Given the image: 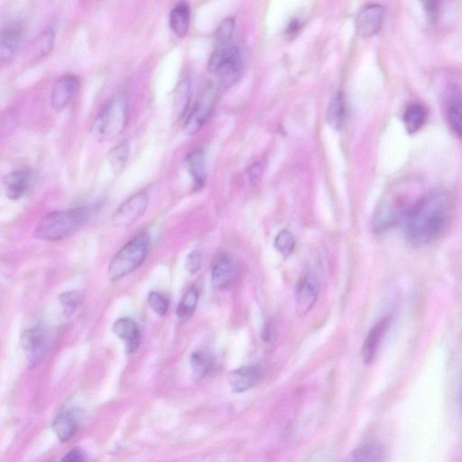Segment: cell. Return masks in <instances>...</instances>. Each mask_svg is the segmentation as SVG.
I'll return each instance as SVG.
<instances>
[{
    "label": "cell",
    "instance_id": "8",
    "mask_svg": "<svg viewBox=\"0 0 462 462\" xmlns=\"http://www.w3.org/2000/svg\"><path fill=\"white\" fill-rule=\"evenodd\" d=\"M49 333L42 324L30 328L22 334V348L29 367H35L48 350Z\"/></svg>",
    "mask_w": 462,
    "mask_h": 462
},
{
    "label": "cell",
    "instance_id": "6",
    "mask_svg": "<svg viewBox=\"0 0 462 462\" xmlns=\"http://www.w3.org/2000/svg\"><path fill=\"white\" fill-rule=\"evenodd\" d=\"M241 56L235 43H217L210 56L208 69L215 75L220 85L229 87L236 82L240 75Z\"/></svg>",
    "mask_w": 462,
    "mask_h": 462
},
{
    "label": "cell",
    "instance_id": "31",
    "mask_svg": "<svg viewBox=\"0 0 462 462\" xmlns=\"http://www.w3.org/2000/svg\"><path fill=\"white\" fill-rule=\"evenodd\" d=\"M147 303L156 314L165 316L169 309L170 301L166 294L151 292L147 296Z\"/></svg>",
    "mask_w": 462,
    "mask_h": 462
},
{
    "label": "cell",
    "instance_id": "15",
    "mask_svg": "<svg viewBox=\"0 0 462 462\" xmlns=\"http://www.w3.org/2000/svg\"><path fill=\"white\" fill-rule=\"evenodd\" d=\"M23 26L19 23H11L3 28L0 38V58L9 62L18 51L23 38Z\"/></svg>",
    "mask_w": 462,
    "mask_h": 462
},
{
    "label": "cell",
    "instance_id": "23",
    "mask_svg": "<svg viewBox=\"0 0 462 462\" xmlns=\"http://www.w3.org/2000/svg\"><path fill=\"white\" fill-rule=\"evenodd\" d=\"M345 115H346V107H345L344 97L343 93L338 92L331 99L328 106L327 122L331 129L339 131L343 128Z\"/></svg>",
    "mask_w": 462,
    "mask_h": 462
},
{
    "label": "cell",
    "instance_id": "29",
    "mask_svg": "<svg viewBox=\"0 0 462 462\" xmlns=\"http://www.w3.org/2000/svg\"><path fill=\"white\" fill-rule=\"evenodd\" d=\"M274 246L284 257H289L296 247V240L288 230H281L274 240Z\"/></svg>",
    "mask_w": 462,
    "mask_h": 462
},
{
    "label": "cell",
    "instance_id": "30",
    "mask_svg": "<svg viewBox=\"0 0 462 462\" xmlns=\"http://www.w3.org/2000/svg\"><path fill=\"white\" fill-rule=\"evenodd\" d=\"M80 300H82V297L77 291H69V292L62 294L59 297V301L65 316H72L78 309Z\"/></svg>",
    "mask_w": 462,
    "mask_h": 462
},
{
    "label": "cell",
    "instance_id": "26",
    "mask_svg": "<svg viewBox=\"0 0 462 462\" xmlns=\"http://www.w3.org/2000/svg\"><path fill=\"white\" fill-rule=\"evenodd\" d=\"M427 112L420 104H411L404 113V124L408 133L414 134L426 122Z\"/></svg>",
    "mask_w": 462,
    "mask_h": 462
},
{
    "label": "cell",
    "instance_id": "11",
    "mask_svg": "<svg viewBox=\"0 0 462 462\" xmlns=\"http://www.w3.org/2000/svg\"><path fill=\"white\" fill-rule=\"evenodd\" d=\"M384 9L378 4H370L360 10L355 20L356 31L362 38L377 35L383 24Z\"/></svg>",
    "mask_w": 462,
    "mask_h": 462
},
{
    "label": "cell",
    "instance_id": "37",
    "mask_svg": "<svg viewBox=\"0 0 462 462\" xmlns=\"http://www.w3.org/2000/svg\"><path fill=\"white\" fill-rule=\"evenodd\" d=\"M460 407H461V412L462 414V384H461V394H460Z\"/></svg>",
    "mask_w": 462,
    "mask_h": 462
},
{
    "label": "cell",
    "instance_id": "32",
    "mask_svg": "<svg viewBox=\"0 0 462 462\" xmlns=\"http://www.w3.org/2000/svg\"><path fill=\"white\" fill-rule=\"evenodd\" d=\"M235 29V21L233 18H227L220 24L217 30V43H227L232 42V36Z\"/></svg>",
    "mask_w": 462,
    "mask_h": 462
},
{
    "label": "cell",
    "instance_id": "27",
    "mask_svg": "<svg viewBox=\"0 0 462 462\" xmlns=\"http://www.w3.org/2000/svg\"><path fill=\"white\" fill-rule=\"evenodd\" d=\"M199 301V291L197 287H190L183 294L177 307V316L181 320L189 319L195 311Z\"/></svg>",
    "mask_w": 462,
    "mask_h": 462
},
{
    "label": "cell",
    "instance_id": "36",
    "mask_svg": "<svg viewBox=\"0 0 462 462\" xmlns=\"http://www.w3.org/2000/svg\"><path fill=\"white\" fill-rule=\"evenodd\" d=\"M425 9H426V13L428 16L434 21L437 18L438 14V6L436 2H428L425 4Z\"/></svg>",
    "mask_w": 462,
    "mask_h": 462
},
{
    "label": "cell",
    "instance_id": "17",
    "mask_svg": "<svg viewBox=\"0 0 462 462\" xmlns=\"http://www.w3.org/2000/svg\"><path fill=\"white\" fill-rule=\"evenodd\" d=\"M262 371L257 365L245 366L233 370L229 375L227 380L232 390L237 393H242L256 386L260 380Z\"/></svg>",
    "mask_w": 462,
    "mask_h": 462
},
{
    "label": "cell",
    "instance_id": "19",
    "mask_svg": "<svg viewBox=\"0 0 462 462\" xmlns=\"http://www.w3.org/2000/svg\"><path fill=\"white\" fill-rule=\"evenodd\" d=\"M235 279V267L227 256L220 257L213 264L212 283L213 287L219 290L229 288Z\"/></svg>",
    "mask_w": 462,
    "mask_h": 462
},
{
    "label": "cell",
    "instance_id": "3",
    "mask_svg": "<svg viewBox=\"0 0 462 462\" xmlns=\"http://www.w3.org/2000/svg\"><path fill=\"white\" fill-rule=\"evenodd\" d=\"M129 120V102L126 96L113 97L100 109L92 123L90 132L97 141H112L125 129Z\"/></svg>",
    "mask_w": 462,
    "mask_h": 462
},
{
    "label": "cell",
    "instance_id": "28",
    "mask_svg": "<svg viewBox=\"0 0 462 462\" xmlns=\"http://www.w3.org/2000/svg\"><path fill=\"white\" fill-rule=\"evenodd\" d=\"M130 155L129 143L125 140L119 143V145L114 146L108 153V162L110 167L115 173H119L127 162H128Z\"/></svg>",
    "mask_w": 462,
    "mask_h": 462
},
{
    "label": "cell",
    "instance_id": "24",
    "mask_svg": "<svg viewBox=\"0 0 462 462\" xmlns=\"http://www.w3.org/2000/svg\"><path fill=\"white\" fill-rule=\"evenodd\" d=\"M77 427L76 418L70 412L58 415L53 423V430L62 443H66L75 435Z\"/></svg>",
    "mask_w": 462,
    "mask_h": 462
},
{
    "label": "cell",
    "instance_id": "14",
    "mask_svg": "<svg viewBox=\"0 0 462 462\" xmlns=\"http://www.w3.org/2000/svg\"><path fill=\"white\" fill-rule=\"evenodd\" d=\"M446 115L448 126L462 141V89L453 85L446 95Z\"/></svg>",
    "mask_w": 462,
    "mask_h": 462
},
{
    "label": "cell",
    "instance_id": "12",
    "mask_svg": "<svg viewBox=\"0 0 462 462\" xmlns=\"http://www.w3.org/2000/svg\"><path fill=\"white\" fill-rule=\"evenodd\" d=\"M35 183V173L30 169H21L10 173L3 180L6 196L10 200H19L30 192Z\"/></svg>",
    "mask_w": 462,
    "mask_h": 462
},
{
    "label": "cell",
    "instance_id": "34",
    "mask_svg": "<svg viewBox=\"0 0 462 462\" xmlns=\"http://www.w3.org/2000/svg\"><path fill=\"white\" fill-rule=\"evenodd\" d=\"M264 175V166L262 163L256 162L251 165L249 169V180L252 186L259 184Z\"/></svg>",
    "mask_w": 462,
    "mask_h": 462
},
{
    "label": "cell",
    "instance_id": "21",
    "mask_svg": "<svg viewBox=\"0 0 462 462\" xmlns=\"http://www.w3.org/2000/svg\"><path fill=\"white\" fill-rule=\"evenodd\" d=\"M187 168L193 177L194 186L202 188L206 180L205 154L203 149L190 152L186 159Z\"/></svg>",
    "mask_w": 462,
    "mask_h": 462
},
{
    "label": "cell",
    "instance_id": "1",
    "mask_svg": "<svg viewBox=\"0 0 462 462\" xmlns=\"http://www.w3.org/2000/svg\"><path fill=\"white\" fill-rule=\"evenodd\" d=\"M454 215L453 196L436 190L421 196L407 219V237L412 245H430L444 235Z\"/></svg>",
    "mask_w": 462,
    "mask_h": 462
},
{
    "label": "cell",
    "instance_id": "13",
    "mask_svg": "<svg viewBox=\"0 0 462 462\" xmlns=\"http://www.w3.org/2000/svg\"><path fill=\"white\" fill-rule=\"evenodd\" d=\"M79 89V80L76 76L67 75L57 80L53 85L51 103L55 110L65 109L75 98Z\"/></svg>",
    "mask_w": 462,
    "mask_h": 462
},
{
    "label": "cell",
    "instance_id": "16",
    "mask_svg": "<svg viewBox=\"0 0 462 462\" xmlns=\"http://www.w3.org/2000/svg\"><path fill=\"white\" fill-rule=\"evenodd\" d=\"M113 333L126 344L129 353H135L141 343V333L135 321L130 318H120L112 327Z\"/></svg>",
    "mask_w": 462,
    "mask_h": 462
},
{
    "label": "cell",
    "instance_id": "25",
    "mask_svg": "<svg viewBox=\"0 0 462 462\" xmlns=\"http://www.w3.org/2000/svg\"><path fill=\"white\" fill-rule=\"evenodd\" d=\"M190 361L194 376L197 378L204 377L212 372L216 364L213 354L205 350L194 351Z\"/></svg>",
    "mask_w": 462,
    "mask_h": 462
},
{
    "label": "cell",
    "instance_id": "10",
    "mask_svg": "<svg viewBox=\"0 0 462 462\" xmlns=\"http://www.w3.org/2000/svg\"><path fill=\"white\" fill-rule=\"evenodd\" d=\"M149 202V195L144 192L130 197L114 213L113 222L117 226H128L135 222L145 213Z\"/></svg>",
    "mask_w": 462,
    "mask_h": 462
},
{
    "label": "cell",
    "instance_id": "4",
    "mask_svg": "<svg viewBox=\"0 0 462 462\" xmlns=\"http://www.w3.org/2000/svg\"><path fill=\"white\" fill-rule=\"evenodd\" d=\"M89 215L90 210L87 208L49 213L36 227L33 235L41 240H61L82 227Z\"/></svg>",
    "mask_w": 462,
    "mask_h": 462
},
{
    "label": "cell",
    "instance_id": "18",
    "mask_svg": "<svg viewBox=\"0 0 462 462\" xmlns=\"http://www.w3.org/2000/svg\"><path fill=\"white\" fill-rule=\"evenodd\" d=\"M390 321L387 317L384 318V319L378 321L377 324H375L371 328L370 333H367L362 347L364 363H372L374 360L376 359L381 341H382L388 326H390Z\"/></svg>",
    "mask_w": 462,
    "mask_h": 462
},
{
    "label": "cell",
    "instance_id": "2",
    "mask_svg": "<svg viewBox=\"0 0 462 462\" xmlns=\"http://www.w3.org/2000/svg\"><path fill=\"white\" fill-rule=\"evenodd\" d=\"M421 197H415L403 187L391 190L377 207L374 217V229L383 232L407 220Z\"/></svg>",
    "mask_w": 462,
    "mask_h": 462
},
{
    "label": "cell",
    "instance_id": "33",
    "mask_svg": "<svg viewBox=\"0 0 462 462\" xmlns=\"http://www.w3.org/2000/svg\"><path fill=\"white\" fill-rule=\"evenodd\" d=\"M203 257L199 250H194L187 257L186 267L190 274H194L198 272L202 267Z\"/></svg>",
    "mask_w": 462,
    "mask_h": 462
},
{
    "label": "cell",
    "instance_id": "22",
    "mask_svg": "<svg viewBox=\"0 0 462 462\" xmlns=\"http://www.w3.org/2000/svg\"><path fill=\"white\" fill-rule=\"evenodd\" d=\"M384 456L381 445L368 443L355 448L344 462H383Z\"/></svg>",
    "mask_w": 462,
    "mask_h": 462
},
{
    "label": "cell",
    "instance_id": "9",
    "mask_svg": "<svg viewBox=\"0 0 462 462\" xmlns=\"http://www.w3.org/2000/svg\"><path fill=\"white\" fill-rule=\"evenodd\" d=\"M320 281L314 273L304 274L297 284L296 291V309L298 316H306L319 297Z\"/></svg>",
    "mask_w": 462,
    "mask_h": 462
},
{
    "label": "cell",
    "instance_id": "20",
    "mask_svg": "<svg viewBox=\"0 0 462 462\" xmlns=\"http://www.w3.org/2000/svg\"><path fill=\"white\" fill-rule=\"evenodd\" d=\"M170 28L179 38H183L189 31L190 24V9L188 3L178 2L171 10Z\"/></svg>",
    "mask_w": 462,
    "mask_h": 462
},
{
    "label": "cell",
    "instance_id": "5",
    "mask_svg": "<svg viewBox=\"0 0 462 462\" xmlns=\"http://www.w3.org/2000/svg\"><path fill=\"white\" fill-rule=\"evenodd\" d=\"M150 249V237L143 232L127 243L110 260L109 279L118 281L139 269L145 261Z\"/></svg>",
    "mask_w": 462,
    "mask_h": 462
},
{
    "label": "cell",
    "instance_id": "7",
    "mask_svg": "<svg viewBox=\"0 0 462 462\" xmlns=\"http://www.w3.org/2000/svg\"><path fill=\"white\" fill-rule=\"evenodd\" d=\"M216 92L213 87H208L200 95L193 108L183 124V131L187 135L192 136L203 128L204 124L209 119L213 110Z\"/></svg>",
    "mask_w": 462,
    "mask_h": 462
},
{
    "label": "cell",
    "instance_id": "35",
    "mask_svg": "<svg viewBox=\"0 0 462 462\" xmlns=\"http://www.w3.org/2000/svg\"><path fill=\"white\" fill-rule=\"evenodd\" d=\"M85 461V454L80 448H73L68 453L65 455L60 462H83Z\"/></svg>",
    "mask_w": 462,
    "mask_h": 462
}]
</instances>
